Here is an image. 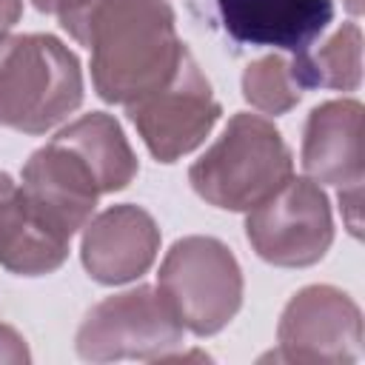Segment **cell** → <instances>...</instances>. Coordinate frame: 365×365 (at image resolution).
<instances>
[{
  "label": "cell",
  "mask_w": 365,
  "mask_h": 365,
  "mask_svg": "<svg viewBox=\"0 0 365 365\" xmlns=\"http://www.w3.org/2000/svg\"><path fill=\"white\" fill-rule=\"evenodd\" d=\"M339 211L351 237L362 234V182H351L339 188Z\"/></svg>",
  "instance_id": "obj_17"
},
{
  "label": "cell",
  "mask_w": 365,
  "mask_h": 365,
  "mask_svg": "<svg viewBox=\"0 0 365 365\" xmlns=\"http://www.w3.org/2000/svg\"><path fill=\"white\" fill-rule=\"evenodd\" d=\"M291 71L299 88L354 91L362 83V29L342 23L319 48L294 54Z\"/></svg>",
  "instance_id": "obj_15"
},
{
  "label": "cell",
  "mask_w": 365,
  "mask_h": 365,
  "mask_svg": "<svg viewBox=\"0 0 365 365\" xmlns=\"http://www.w3.org/2000/svg\"><path fill=\"white\" fill-rule=\"evenodd\" d=\"M23 14V0H0V34H6Z\"/></svg>",
  "instance_id": "obj_19"
},
{
  "label": "cell",
  "mask_w": 365,
  "mask_h": 365,
  "mask_svg": "<svg viewBox=\"0 0 365 365\" xmlns=\"http://www.w3.org/2000/svg\"><path fill=\"white\" fill-rule=\"evenodd\" d=\"M277 359L348 365L362 354L359 305L334 285H305L282 308Z\"/></svg>",
  "instance_id": "obj_8"
},
{
  "label": "cell",
  "mask_w": 365,
  "mask_h": 365,
  "mask_svg": "<svg viewBox=\"0 0 365 365\" xmlns=\"http://www.w3.org/2000/svg\"><path fill=\"white\" fill-rule=\"evenodd\" d=\"M29 359H31V354L26 348V339L11 325L0 322V362L20 365V362H29Z\"/></svg>",
  "instance_id": "obj_18"
},
{
  "label": "cell",
  "mask_w": 365,
  "mask_h": 365,
  "mask_svg": "<svg viewBox=\"0 0 365 365\" xmlns=\"http://www.w3.org/2000/svg\"><path fill=\"white\" fill-rule=\"evenodd\" d=\"M83 103V71L51 34H0V125L46 134Z\"/></svg>",
  "instance_id": "obj_2"
},
{
  "label": "cell",
  "mask_w": 365,
  "mask_h": 365,
  "mask_svg": "<svg viewBox=\"0 0 365 365\" xmlns=\"http://www.w3.org/2000/svg\"><path fill=\"white\" fill-rule=\"evenodd\" d=\"M294 171L282 134L259 114H234L217 143L188 168L191 188L214 208L248 211Z\"/></svg>",
  "instance_id": "obj_3"
},
{
  "label": "cell",
  "mask_w": 365,
  "mask_h": 365,
  "mask_svg": "<svg viewBox=\"0 0 365 365\" xmlns=\"http://www.w3.org/2000/svg\"><path fill=\"white\" fill-rule=\"evenodd\" d=\"M217 20L237 46L302 54L334 20V0H217Z\"/></svg>",
  "instance_id": "obj_10"
},
{
  "label": "cell",
  "mask_w": 365,
  "mask_h": 365,
  "mask_svg": "<svg viewBox=\"0 0 365 365\" xmlns=\"http://www.w3.org/2000/svg\"><path fill=\"white\" fill-rule=\"evenodd\" d=\"M245 237L259 259L279 268H308L334 242L325 191L311 177H288L274 194L248 208Z\"/></svg>",
  "instance_id": "obj_6"
},
{
  "label": "cell",
  "mask_w": 365,
  "mask_h": 365,
  "mask_svg": "<svg viewBox=\"0 0 365 365\" xmlns=\"http://www.w3.org/2000/svg\"><path fill=\"white\" fill-rule=\"evenodd\" d=\"M71 234L48 220L20 185L0 194V265L17 277H43L68 257Z\"/></svg>",
  "instance_id": "obj_13"
},
{
  "label": "cell",
  "mask_w": 365,
  "mask_h": 365,
  "mask_svg": "<svg viewBox=\"0 0 365 365\" xmlns=\"http://www.w3.org/2000/svg\"><path fill=\"white\" fill-rule=\"evenodd\" d=\"M242 97L262 114L291 111L302 97V88L291 71V60L282 54H265L248 63L242 71Z\"/></svg>",
  "instance_id": "obj_16"
},
{
  "label": "cell",
  "mask_w": 365,
  "mask_h": 365,
  "mask_svg": "<svg viewBox=\"0 0 365 365\" xmlns=\"http://www.w3.org/2000/svg\"><path fill=\"white\" fill-rule=\"evenodd\" d=\"M31 3L43 14H57V6H60V0H31Z\"/></svg>",
  "instance_id": "obj_20"
},
{
  "label": "cell",
  "mask_w": 365,
  "mask_h": 365,
  "mask_svg": "<svg viewBox=\"0 0 365 365\" xmlns=\"http://www.w3.org/2000/svg\"><path fill=\"white\" fill-rule=\"evenodd\" d=\"M345 6H348L351 14H359L362 11V0H345Z\"/></svg>",
  "instance_id": "obj_22"
},
{
  "label": "cell",
  "mask_w": 365,
  "mask_h": 365,
  "mask_svg": "<svg viewBox=\"0 0 365 365\" xmlns=\"http://www.w3.org/2000/svg\"><path fill=\"white\" fill-rule=\"evenodd\" d=\"M54 140L86 163L100 194L120 191L137 177V157L120 123L106 111H91L71 120L54 134Z\"/></svg>",
  "instance_id": "obj_14"
},
{
  "label": "cell",
  "mask_w": 365,
  "mask_h": 365,
  "mask_svg": "<svg viewBox=\"0 0 365 365\" xmlns=\"http://www.w3.org/2000/svg\"><path fill=\"white\" fill-rule=\"evenodd\" d=\"M157 291L182 328L197 336L222 331L242 305V271L231 248L214 237H182L160 262Z\"/></svg>",
  "instance_id": "obj_4"
},
{
  "label": "cell",
  "mask_w": 365,
  "mask_h": 365,
  "mask_svg": "<svg viewBox=\"0 0 365 365\" xmlns=\"http://www.w3.org/2000/svg\"><path fill=\"white\" fill-rule=\"evenodd\" d=\"M11 185H14V182H11V177H9V174H3V171H0V194H6V191H9V188H11Z\"/></svg>",
  "instance_id": "obj_21"
},
{
  "label": "cell",
  "mask_w": 365,
  "mask_h": 365,
  "mask_svg": "<svg viewBox=\"0 0 365 365\" xmlns=\"http://www.w3.org/2000/svg\"><path fill=\"white\" fill-rule=\"evenodd\" d=\"M299 160L314 182H362V103L342 97L311 108Z\"/></svg>",
  "instance_id": "obj_12"
},
{
  "label": "cell",
  "mask_w": 365,
  "mask_h": 365,
  "mask_svg": "<svg viewBox=\"0 0 365 365\" xmlns=\"http://www.w3.org/2000/svg\"><path fill=\"white\" fill-rule=\"evenodd\" d=\"M57 20L91 51L94 91L117 106L163 86L188 51L168 0H60Z\"/></svg>",
  "instance_id": "obj_1"
},
{
  "label": "cell",
  "mask_w": 365,
  "mask_h": 365,
  "mask_svg": "<svg viewBox=\"0 0 365 365\" xmlns=\"http://www.w3.org/2000/svg\"><path fill=\"white\" fill-rule=\"evenodd\" d=\"M83 228V268L103 285H123L143 277L160 251V228L154 217L131 202L100 211Z\"/></svg>",
  "instance_id": "obj_9"
},
{
  "label": "cell",
  "mask_w": 365,
  "mask_h": 365,
  "mask_svg": "<svg viewBox=\"0 0 365 365\" xmlns=\"http://www.w3.org/2000/svg\"><path fill=\"white\" fill-rule=\"evenodd\" d=\"M74 345L88 362H160L182 345V325L157 288L137 285L97 302L80 322Z\"/></svg>",
  "instance_id": "obj_5"
},
{
  "label": "cell",
  "mask_w": 365,
  "mask_h": 365,
  "mask_svg": "<svg viewBox=\"0 0 365 365\" xmlns=\"http://www.w3.org/2000/svg\"><path fill=\"white\" fill-rule=\"evenodd\" d=\"M125 114L151 157L160 163H174L191 154L211 134L222 108L197 60L191 51H185L174 74L145 97L128 103Z\"/></svg>",
  "instance_id": "obj_7"
},
{
  "label": "cell",
  "mask_w": 365,
  "mask_h": 365,
  "mask_svg": "<svg viewBox=\"0 0 365 365\" xmlns=\"http://www.w3.org/2000/svg\"><path fill=\"white\" fill-rule=\"evenodd\" d=\"M20 188L71 237L91 220L100 200V188L86 163L54 137L26 160L20 171Z\"/></svg>",
  "instance_id": "obj_11"
}]
</instances>
